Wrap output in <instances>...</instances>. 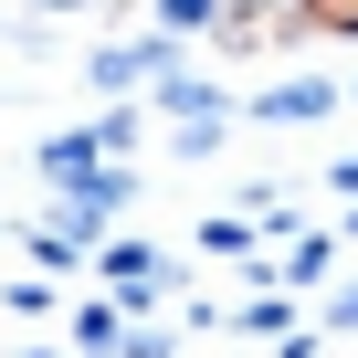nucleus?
Masks as SVG:
<instances>
[{
  "mask_svg": "<svg viewBox=\"0 0 358 358\" xmlns=\"http://www.w3.org/2000/svg\"><path fill=\"white\" fill-rule=\"evenodd\" d=\"M53 11H85V0H53Z\"/></svg>",
  "mask_w": 358,
  "mask_h": 358,
  "instance_id": "nucleus-3",
  "label": "nucleus"
},
{
  "mask_svg": "<svg viewBox=\"0 0 358 358\" xmlns=\"http://www.w3.org/2000/svg\"><path fill=\"white\" fill-rule=\"evenodd\" d=\"M264 106H274V116H316V106H327V85H274Z\"/></svg>",
  "mask_w": 358,
  "mask_h": 358,
  "instance_id": "nucleus-2",
  "label": "nucleus"
},
{
  "mask_svg": "<svg viewBox=\"0 0 358 358\" xmlns=\"http://www.w3.org/2000/svg\"><path fill=\"white\" fill-rule=\"evenodd\" d=\"M295 11H306V32H348L358 43V0H295Z\"/></svg>",
  "mask_w": 358,
  "mask_h": 358,
  "instance_id": "nucleus-1",
  "label": "nucleus"
}]
</instances>
